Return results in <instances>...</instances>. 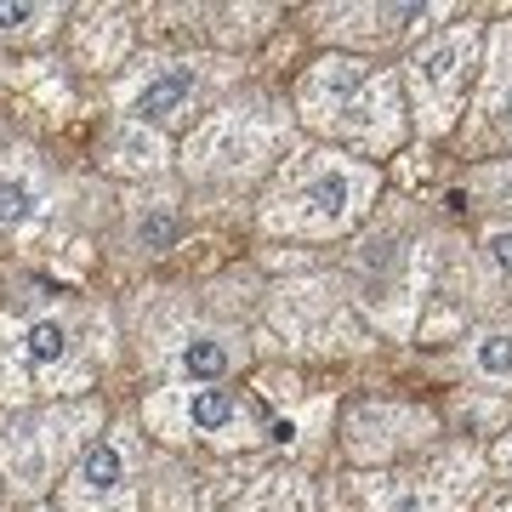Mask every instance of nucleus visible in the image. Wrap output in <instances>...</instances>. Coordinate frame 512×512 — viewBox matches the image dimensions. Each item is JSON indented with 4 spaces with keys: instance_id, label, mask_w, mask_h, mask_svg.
I'll return each instance as SVG.
<instances>
[{
    "instance_id": "nucleus-4",
    "label": "nucleus",
    "mask_w": 512,
    "mask_h": 512,
    "mask_svg": "<svg viewBox=\"0 0 512 512\" xmlns=\"http://www.w3.org/2000/svg\"><path fill=\"white\" fill-rule=\"evenodd\" d=\"M97 313L86 308H46L29 319L0 325V359L18 370L23 387L40 393H80L92 382L97 359H109V342H92L86 325Z\"/></svg>"
},
{
    "instance_id": "nucleus-13",
    "label": "nucleus",
    "mask_w": 512,
    "mask_h": 512,
    "mask_svg": "<svg viewBox=\"0 0 512 512\" xmlns=\"http://www.w3.org/2000/svg\"><path fill=\"white\" fill-rule=\"evenodd\" d=\"M239 359H245V342H239L234 330L194 325V330H183V336L171 342V370H177V382L217 387L239 370Z\"/></svg>"
},
{
    "instance_id": "nucleus-11",
    "label": "nucleus",
    "mask_w": 512,
    "mask_h": 512,
    "mask_svg": "<svg viewBox=\"0 0 512 512\" xmlns=\"http://www.w3.org/2000/svg\"><path fill=\"white\" fill-rule=\"evenodd\" d=\"M433 433V416L427 410H404V404H359L348 416V450L359 461H387L421 444Z\"/></svg>"
},
{
    "instance_id": "nucleus-10",
    "label": "nucleus",
    "mask_w": 512,
    "mask_h": 512,
    "mask_svg": "<svg viewBox=\"0 0 512 512\" xmlns=\"http://www.w3.org/2000/svg\"><path fill=\"white\" fill-rule=\"evenodd\" d=\"M268 148H274V120L256 103L222 109V114H211V126L200 137H188V171H200V177H239L256 160H268Z\"/></svg>"
},
{
    "instance_id": "nucleus-19",
    "label": "nucleus",
    "mask_w": 512,
    "mask_h": 512,
    "mask_svg": "<svg viewBox=\"0 0 512 512\" xmlns=\"http://www.w3.org/2000/svg\"><path fill=\"white\" fill-rule=\"evenodd\" d=\"M245 512H262V501H256V495H251V507H245Z\"/></svg>"
},
{
    "instance_id": "nucleus-18",
    "label": "nucleus",
    "mask_w": 512,
    "mask_h": 512,
    "mask_svg": "<svg viewBox=\"0 0 512 512\" xmlns=\"http://www.w3.org/2000/svg\"><path fill=\"white\" fill-rule=\"evenodd\" d=\"M495 461H501V467H507V473H512V433H507V439H501V444H495Z\"/></svg>"
},
{
    "instance_id": "nucleus-17",
    "label": "nucleus",
    "mask_w": 512,
    "mask_h": 512,
    "mask_svg": "<svg viewBox=\"0 0 512 512\" xmlns=\"http://www.w3.org/2000/svg\"><path fill=\"white\" fill-rule=\"evenodd\" d=\"M484 262H490V274L512 279V228H490L484 234Z\"/></svg>"
},
{
    "instance_id": "nucleus-7",
    "label": "nucleus",
    "mask_w": 512,
    "mask_h": 512,
    "mask_svg": "<svg viewBox=\"0 0 512 512\" xmlns=\"http://www.w3.org/2000/svg\"><path fill=\"white\" fill-rule=\"evenodd\" d=\"M217 80H222V63H211V57H148L114 86V103H120L131 126H148V131L183 126V120H194L205 97L217 92Z\"/></svg>"
},
{
    "instance_id": "nucleus-2",
    "label": "nucleus",
    "mask_w": 512,
    "mask_h": 512,
    "mask_svg": "<svg viewBox=\"0 0 512 512\" xmlns=\"http://www.w3.org/2000/svg\"><path fill=\"white\" fill-rule=\"evenodd\" d=\"M370 194H376V171H370L365 160L313 148V154H296V160L279 171L274 194L262 205V222H268L274 234L330 239V234H342V228L359 222Z\"/></svg>"
},
{
    "instance_id": "nucleus-8",
    "label": "nucleus",
    "mask_w": 512,
    "mask_h": 512,
    "mask_svg": "<svg viewBox=\"0 0 512 512\" xmlns=\"http://www.w3.org/2000/svg\"><path fill=\"white\" fill-rule=\"evenodd\" d=\"M473 52H478V29H450V35L427 40L410 57V103H416L421 131H450V120L461 114L467 97V74H473Z\"/></svg>"
},
{
    "instance_id": "nucleus-9",
    "label": "nucleus",
    "mask_w": 512,
    "mask_h": 512,
    "mask_svg": "<svg viewBox=\"0 0 512 512\" xmlns=\"http://www.w3.org/2000/svg\"><path fill=\"white\" fill-rule=\"evenodd\" d=\"M478 478H484V461L473 450H444L427 467L382 478L370 490V507L376 512H467V501L478 495Z\"/></svg>"
},
{
    "instance_id": "nucleus-1",
    "label": "nucleus",
    "mask_w": 512,
    "mask_h": 512,
    "mask_svg": "<svg viewBox=\"0 0 512 512\" xmlns=\"http://www.w3.org/2000/svg\"><path fill=\"white\" fill-rule=\"evenodd\" d=\"M296 114L325 137L382 154L399 143V80L365 57H319L296 86Z\"/></svg>"
},
{
    "instance_id": "nucleus-14",
    "label": "nucleus",
    "mask_w": 512,
    "mask_h": 512,
    "mask_svg": "<svg viewBox=\"0 0 512 512\" xmlns=\"http://www.w3.org/2000/svg\"><path fill=\"white\" fill-rule=\"evenodd\" d=\"M484 114L512 137V29H495L490 74H484Z\"/></svg>"
},
{
    "instance_id": "nucleus-6",
    "label": "nucleus",
    "mask_w": 512,
    "mask_h": 512,
    "mask_svg": "<svg viewBox=\"0 0 512 512\" xmlns=\"http://www.w3.org/2000/svg\"><path fill=\"white\" fill-rule=\"evenodd\" d=\"M137 467H143V433L131 421H114L97 433L57 484V512H137Z\"/></svg>"
},
{
    "instance_id": "nucleus-16",
    "label": "nucleus",
    "mask_w": 512,
    "mask_h": 512,
    "mask_svg": "<svg viewBox=\"0 0 512 512\" xmlns=\"http://www.w3.org/2000/svg\"><path fill=\"white\" fill-rule=\"evenodd\" d=\"M63 23V6H0V40H35Z\"/></svg>"
},
{
    "instance_id": "nucleus-3",
    "label": "nucleus",
    "mask_w": 512,
    "mask_h": 512,
    "mask_svg": "<svg viewBox=\"0 0 512 512\" xmlns=\"http://www.w3.org/2000/svg\"><path fill=\"white\" fill-rule=\"evenodd\" d=\"M103 433L97 404H40V410H12L0 416V473L18 495H46L63 484L74 456Z\"/></svg>"
},
{
    "instance_id": "nucleus-5",
    "label": "nucleus",
    "mask_w": 512,
    "mask_h": 512,
    "mask_svg": "<svg viewBox=\"0 0 512 512\" xmlns=\"http://www.w3.org/2000/svg\"><path fill=\"white\" fill-rule=\"evenodd\" d=\"M143 421L154 439H200L217 444V450H239V444H256V410L239 399L234 387H205V382H171L154 387L143 404Z\"/></svg>"
},
{
    "instance_id": "nucleus-15",
    "label": "nucleus",
    "mask_w": 512,
    "mask_h": 512,
    "mask_svg": "<svg viewBox=\"0 0 512 512\" xmlns=\"http://www.w3.org/2000/svg\"><path fill=\"white\" fill-rule=\"evenodd\" d=\"M467 370L490 387H512V330H478L467 348Z\"/></svg>"
},
{
    "instance_id": "nucleus-12",
    "label": "nucleus",
    "mask_w": 512,
    "mask_h": 512,
    "mask_svg": "<svg viewBox=\"0 0 512 512\" xmlns=\"http://www.w3.org/2000/svg\"><path fill=\"white\" fill-rule=\"evenodd\" d=\"M46 200H52V177L40 154L6 148L0 154V228H29L35 217H46Z\"/></svg>"
}]
</instances>
